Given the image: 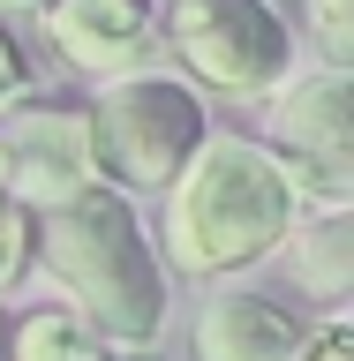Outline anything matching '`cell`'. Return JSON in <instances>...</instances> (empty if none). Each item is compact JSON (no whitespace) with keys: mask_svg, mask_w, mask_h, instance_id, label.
Listing matches in <instances>:
<instances>
[{"mask_svg":"<svg viewBox=\"0 0 354 361\" xmlns=\"http://www.w3.org/2000/svg\"><path fill=\"white\" fill-rule=\"evenodd\" d=\"M158 53H174V68L203 98L256 106L302 68V30L279 0H166Z\"/></svg>","mask_w":354,"mask_h":361,"instance_id":"277c9868","label":"cell"},{"mask_svg":"<svg viewBox=\"0 0 354 361\" xmlns=\"http://www.w3.org/2000/svg\"><path fill=\"white\" fill-rule=\"evenodd\" d=\"M90 180H98V158H90L83 98H53L30 83L23 98L0 106V203L53 211Z\"/></svg>","mask_w":354,"mask_h":361,"instance_id":"8992f818","label":"cell"},{"mask_svg":"<svg viewBox=\"0 0 354 361\" xmlns=\"http://www.w3.org/2000/svg\"><path fill=\"white\" fill-rule=\"evenodd\" d=\"M83 113H90L98 180L121 188V196H136V203H151L158 188L196 158V143L219 128V121H211V98H203L181 68H158V61L98 75Z\"/></svg>","mask_w":354,"mask_h":361,"instance_id":"3957f363","label":"cell"},{"mask_svg":"<svg viewBox=\"0 0 354 361\" xmlns=\"http://www.w3.org/2000/svg\"><path fill=\"white\" fill-rule=\"evenodd\" d=\"M158 8L166 0H45V38L76 75H121L158 61Z\"/></svg>","mask_w":354,"mask_h":361,"instance_id":"ba28073f","label":"cell"},{"mask_svg":"<svg viewBox=\"0 0 354 361\" xmlns=\"http://www.w3.org/2000/svg\"><path fill=\"white\" fill-rule=\"evenodd\" d=\"M264 106V143L302 203H354V75L339 61L294 68L287 83L256 98Z\"/></svg>","mask_w":354,"mask_h":361,"instance_id":"5b68a950","label":"cell"},{"mask_svg":"<svg viewBox=\"0 0 354 361\" xmlns=\"http://www.w3.org/2000/svg\"><path fill=\"white\" fill-rule=\"evenodd\" d=\"M294 211V180L279 173V158L256 135L211 128L196 158L158 188V256L174 279H234L279 256Z\"/></svg>","mask_w":354,"mask_h":361,"instance_id":"7a4b0ae2","label":"cell"},{"mask_svg":"<svg viewBox=\"0 0 354 361\" xmlns=\"http://www.w3.org/2000/svg\"><path fill=\"white\" fill-rule=\"evenodd\" d=\"M287 279L302 309H347L354 301V203H302L287 226Z\"/></svg>","mask_w":354,"mask_h":361,"instance_id":"9c48e42d","label":"cell"},{"mask_svg":"<svg viewBox=\"0 0 354 361\" xmlns=\"http://www.w3.org/2000/svg\"><path fill=\"white\" fill-rule=\"evenodd\" d=\"M23 90H30V53H23V38L8 30V16H0V106L23 98Z\"/></svg>","mask_w":354,"mask_h":361,"instance_id":"5bb4252c","label":"cell"},{"mask_svg":"<svg viewBox=\"0 0 354 361\" xmlns=\"http://www.w3.org/2000/svg\"><path fill=\"white\" fill-rule=\"evenodd\" d=\"M113 354L121 346H106L76 309H30L8 331V361H113Z\"/></svg>","mask_w":354,"mask_h":361,"instance_id":"30bf717a","label":"cell"},{"mask_svg":"<svg viewBox=\"0 0 354 361\" xmlns=\"http://www.w3.org/2000/svg\"><path fill=\"white\" fill-rule=\"evenodd\" d=\"M30 248H38V211L23 203H0V293L30 271Z\"/></svg>","mask_w":354,"mask_h":361,"instance_id":"7c38bea8","label":"cell"},{"mask_svg":"<svg viewBox=\"0 0 354 361\" xmlns=\"http://www.w3.org/2000/svg\"><path fill=\"white\" fill-rule=\"evenodd\" d=\"M317 309H302L287 286L264 279H203V301L189 316V361H294Z\"/></svg>","mask_w":354,"mask_h":361,"instance_id":"52a82bcc","label":"cell"},{"mask_svg":"<svg viewBox=\"0 0 354 361\" xmlns=\"http://www.w3.org/2000/svg\"><path fill=\"white\" fill-rule=\"evenodd\" d=\"M354 354V338H347V309H317L309 338H302V354L294 361H347Z\"/></svg>","mask_w":354,"mask_h":361,"instance_id":"4fadbf2b","label":"cell"},{"mask_svg":"<svg viewBox=\"0 0 354 361\" xmlns=\"http://www.w3.org/2000/svg\"><path fill=\"white\" fill-rule=\"evenodd\" d=\"M294 30L317 45V61H354V0H302L294 8Z\"/></svg>","mask_w":354,"mask_h":361,"instance_id":"8fae6325","label":"cell"},{"mask_svg":"<svg viewBox=\"0 0 354 361\" xmlns=\"http://www.w3.org/2000/svg\"><path fill=\"white\" fill-rule=\"evenodd\" d=\"M30 8H45V0H0V16H30Z\"/></svg>","mask_w":354,"mask_h":361,"instance_id":"2e32d148","label":"cell"},{"mask_svg":"<svg viewBox=\"0 0 354 361\" xmlns=\"http://www.w3.org/2000/svg\"><path fill=\"white\" fill-rule=\"evenodd\" d=\"M113 361H158V346H121Z\"/></svg>","mask_w":354,"mask_h":361,"instance_id":"9a60e30c","label":"cell"},{"mask_svg":"<svg viewBox=\"0 0 354 361\" xmlns=\"http://www.w3.org/2000/svg\"><path fill=\"white\" fill-rule=\"evenodd\" d=\"M30 264L53 279L61 309H76L106 346H158L174 324V271L158 256V233L143 203L106 180L38 211Z\"/></svg>","mask_w":354,"mask_h":361,"instance_id":"6da1fadb","label":"cell"}]
</instances>
